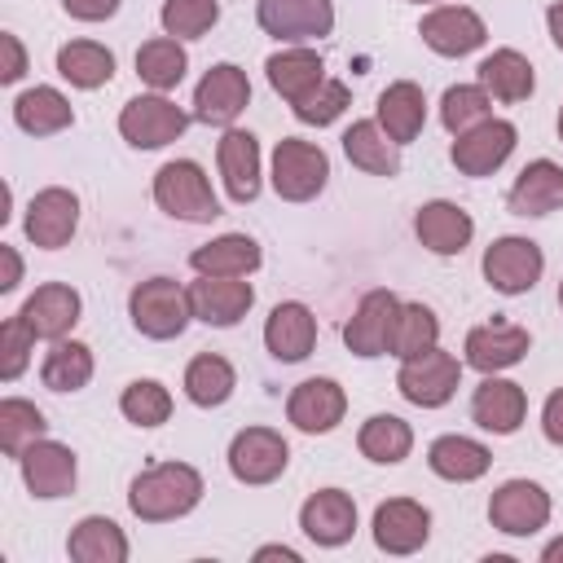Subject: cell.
Returning <instances> with one entry per match:
<instances>
[{"label": "cell", "instance_id": "cell-1", "mask_svg": "<svg viewBox=\"0 0 563 563\" xmlns=\"http://www.w3.org/2000/svg\"><path fill=\"white\" fill-rule=\"evenodd\" d=\"M202 501V475L189 466V462H158V466H145L132 488H128V506L136 519L145 523H167V519H180L189 515L194 506Z\"/></svg>", "mask_w": 563, "mask_h": 563}, {"label": "cell", "instance_id": "cell-2", "mask_svg": "<svg viewBox=\"0 0 563 563\" xmlns=\"http://www.w3.org/2000/svg\"><path fill=\"white\" fill-rule=\"evenodd\" d=\"M128 317L145 339H180L194 321L189 286H180L176 277H145L128 295Z\"/></svg>", "mask_w": 563, "mask_h": 563}, {"label": "cell", "instance_id": "cell-3", "mask_svg": "<svg viewBox=\"0 0 563 563\" xmlns=\"http://www.w3.org/2000/svg\"><path fill=\"white\" fill-rule=\"evenodd\" d=\"M154 202L176 216V220H189V224H207L220 216V198L207 180V172L194 163V158H172L158 167L154 176Z\"/></svg>", "mask_w": 563, "mask_h": 563}, {"label": "cell", "instance_id": "cell-4", "mask_svg": "<svg viewBox=\"0 0 563 563\" xmlns=\"http://www.w3.org/2000/svg\"><path fill=\"white\" fill-rule=\"evenodd\" d=\"M325 176H330V158H325L321 145L299 141V136H282V141H277V150H273V172H268L277 198H286V202H308V198H317V194L325 189Z\"/></svg>", "mask_w": 563, "mask_h": 563}, {"label": "cell", "instance_id": "cell-5", "mask_svg": "<svg viewBox=\"0 0 563 563\" xmlns=\"http://www.w3.org/2000/svg\"><path fill=\"white\" fill-rule=\"evenodd\" d=\"M457 383H462V361L453 352H444L440 343L427 347V352H418V356H409V361H400V374H396L400 396L409 405H422V409L449 405L453 391H457Z\"/></svg>", "mask_w": 563, "mask_h": 563}, {"label": "cell", "instance_id": "cell-6", "mask_svg": "<svg viewBox=\"0 0 563 563\" xmlns=\"http://www.w3.org/2000/svg\"><path fill=\"white\" fill-rule=\"evenodd\" d=\"M185 128H189V114H185L172 97H163V92H141V97H132V101L119 110V132H123V141L136 145V150H163V145H172Z\"/></svg>", "mask_w": 563, "mask_h": 563}, {"label": "cell", "instance_id": "cell-7", "mask_svg": "<svg viewBox=\"0 0 563 563\" xmlns=\"http://www.w3.org/2000/svg\"><path fill=\"white\" fill-rule=\"evenodd\" d=\"M541 273H545V255L532 238L506 233L484 251V277L497 295H523L541 282Z\"/></svg>", "mask_w": 563, "mask_h": 563}, {"label": "cell", "instance_id": "cell-8", "mask_svg": "<svg viewBox=\"0 0 563 563\" xmlns=\"http://www.w3.org/2000/svg\"><path fill=\"white\" fill-rule=\"evenodd\" d=\"M251 106V79L233 62H216L194 88V119L207 128H229Z\"/></svg>", "mask_w": 563, "mask_h": 563}, {"label": "cell", "instance_id": "cell-9", "mask_svg": "<svg viewBox=\"0 0 563 563\" xmlns=\"http://www.w3.org/2000/svg\"><path fill=\"white\" fill-rule=\"evenodd\" d=\"M488 523L506 537H532L550 523V493L532 479H506L488 497Z\"/></svg>", "mask_w": 563, "mask_h": 563}, {"label": "cell", "instance_id": "cell-10", "mask_svg": "<svg viewBox=\"0 0 563 563\" xmlns=\"http://www.w3.org/2000/svg\"><path fill=\"white\" fill-rule=\"evenodd\" d=\"M396 317H400V299L391 290H369V295H361L356 312L347 317L343 343L365 361L369 356H387L391 339H396Z\"/></svg>", "mask_w": 563, "mask_h": 563}, {"label": "cell", "instance_id": "cell-11", "mask_svg": "<svg viewBox=\"0 0 563 563\" xmlns=\"http://www.w3.org/2000/svg\"><path fill=\"white\" fill-rule=\"evenodd\" d=\"M418 35H422V44H427L431 53H440V57H466V53H475V48L488 40V26H484V18H479L475 9H466V4H435L431 13H422Z\"/></svg>", "mask_w": 563, "mask_h": 563}, {"label": "cell", "instance_id": "cell-12", "mask_svg": "<svg viewBox=\"0 0 563 563\" xmlns=\"http://www.w3.org/2000/svg\"><path fill=\"white\" fill-rule=\"evenodd\" d=\"M286 462H290V449L273 427H246L229 444V471L242 484H273L286 471Z\"/></svg>", "mask_w": 563, "mask_h": 563}, {"label": "cell", "instance_id": "cell-13", "mask_svg": "<svg viewBox=\"0 0 563 563\" xmlns=\"http://www.w3.org/2000/svg\"><path fill=\"white\" fill-rule=\"evenodd\" d=\"M255 18H260V26H264L273 40L308 44V40L330 35V26H334V4H330V0H260Z\"/></svg>", "mask_w": 563, "mask_h": 563}, {"label": "cell", "instance_id": "cell-14", "mask_svg": "<svg viewBox=\"0 0 563 563\" xmlns=\"http://www.w3.org/2000/svg\"><path fill=\"white\" fill-rule=\"evenodd\" d=\"M515 141H519V132H515L510 119H484V123H475L471 132H462L453 141L449 158H453V167L462 176H493L510 158Z\"/></svg>", "mask_w": 563, "mask_h": 563}, {"label": "cell", "instance_id": "cell-15", "mask_svg": "<svg viewBox=\"0 0 563 563\" xmlns=\"http://www.w3.org/2000/svg\"><path fill=\"white\" fill-rule=\"evenodd\" d=\"M26 238L40 246V251H57L75 238L79 229V198L62 185H48L40 189L31 202H26V220H22Z\"/></svg>", "mask_w": 563, "mask_h": 563}, {"label": "cell", "instance_id": "cell-16", "mask_svg": "<svg viewBox=\"0 0 563 563\" xmlns=\"http://www.w3.org/2000/svg\"><path fill=\"white\" fill-rule=\"evenodd\" d=\"M18 466H22V484H26L31 497H40V501L66 497V493L75 488V475H79L75 453H70L66 444H57V440H44V435L22 449Z\"/></svg>", "mask_w": 563, "mask_h": 563}, {"label": "cell", "instance_id": "cell-17", "mask_svg": "<svg viewBox=\"0 0 563 563\" xmlns=\"http://www.w3.org/2000/svg\"><path fill=\"white\" fill-rule=\"evenodd\" d=\"M431 537V510L413 497H391L374 510V545L383 554H413Z\"/></svg>", "mask_w": 563, "mask_h": 563}, {"label": "cell", "instance_id": "cell-18", "mask_svg": "<svg viewBox=\"0 0 563 563\" xmlns=\"http://www.w3.org/2000/svg\"><path fill=\"white\" fill-rule=\"evenodd\" d=\"M189 303H194V317L207 321V325H238L251 303H255V290L246 277H202L189 282Z\"/></svg>", "mask_w": 563, "mask_h": 563}, {"label": "cell", "instance_id": "cell-19", "mask_svg": "<svg viewBox=\"0 0 563 563\" xmlns=\"http://www.w3.org/2000/svg\"><path fill=\"white\" fill-rule=\"evenodd\" d=\"M343 413H347V396L334 378H303L286 400V418L308 435L334 431L343 422Z\"/></svg>", "mask_w": 563, "mask_h": 563}, {"label": "cell", "instance_id": "cell-20", "mask_svg": "<svg viewBox=\"0 0 563 563\" xmlns=\"http://www.w3.org/2000/svg\"><path fill=\"white\" fill-rule=\"evenodd\" d=\"M79 290L75 286H66V282H44V286H35V295L18 308V317L35 330V339H48V343H57V339H66L70 330H75V321H79Z\"/></svg>", "mask_w": 563, "mask_h": 563}, {"label": "cell", "instance_id": "cell-21", "mask_svg": "<svg viewBox=\"0 0 563 563\" xmlns=\"http://www.w3.org/2000/svg\"><path fill=\"white\" fill-rule=\"evenodd\" d=\"M532 347V334L523 325H506V321H488V325H475L462 343L466 352V365H475L479 374H497V369H510L528 356Z\"/></svg>", "mask_w": 563, "mask_h": 563}, {"label": "cell", "instance_id": "cell-22", "mask_svg": "<svg viewBox=\"0 0 563 563\" xmlns=\"http://www.w3.org/2000/svg\"><path fill=\"white\" fill-rule=\"evenodd\" d=\"M299 528L317 545H343L356 532V501L343 488H317L299 506Z\"/></svg>", "mask_w": 563, "mask_h": 563}, {"label": "cell", "instance_id": "cell-23", "mask_svg": "<svg viewBox=\"0 0 563 563\" xmlns=\"http://www.w3.org/2000/svg\"><path fill=\"white\" fill-rule=\"evenodd\" d=\"M413 233H418V242H422L431 255H462V251L471 246V238H475V220H471V211H462L457 202L435 198V202H422V207H418Z\"/></svg>", "mask_w": 563, "mask_h": 563}, {"label": "cell", "instance_id": "cell-24", "mask_svg": "<svg viewBox=\"0 0 563 563\" xmlns=\"http://www.w3.org/2000/svg\"><path fill=\"white\" fill-rule=\"evenodd\" d=\"M264 347L277 361H303L317 347V317H312V308L299 303V299L277 303L268 312V321H264Z\"/></svg>", "mask_w": 563, "mask_h": 563}, {"label": "cell", "instance_id": "cell-25", "mask_svg": "<svg viewBox=\"0 0 563 563\" xmlns=\"http://www.w3.org/2000/svg\"><path fill=\"white\" fill-rule=\"evenodd\" d=\"M523 413H528L523 387L510 383V378L484 374V383H479L475 396H471V418H475L484 431H493V435H510V431H519Z\"/></svg>", "mask_w": 563, "mask_h": 563}, {"label": "cell", "instance_id": "cell-26", "mask_svg": "<svg viewBox=\"0 0 563 563\" xmlns=\"http://www.w3.org/2000/svg\"><path fill=\"white\" fill-rule=\"evenodd\" d=\"M216 163L233 202H251L260 194V141L242 128H229L216 145Z\"/></svg>", "mask_w": 563, "mask_h": 563}, {"label": "cell", "instance_id": "cell-27", "mask_svg": "<svg viewBox=\"0 0 563 563\" xmlns=\"http://www.w3.org/2000/svg\"><path fill=\"white\" fill-rule=\"evenodd\" d=\"M506 202H510L515 216H550V211H559L563 207V167L554 158H532L515 176Z\"/></svg>", "mask_w": 563, "mask_h": 563}, {"label": "cell", "instance_id": "cell-28", "mask_svg": "<svg viewBox=\"0 0 563 563\" xmlns=\"http://www.w3.org/2000/svg\"><path fill=\"white\" fill-rule=\"evenodd\" d=\"M260 264H264L260 242L246 233H220L189 255V268L202 277H251Z\"/></svg>", "mask_w": 563, "mask_h": 563}, {"label": "cell", "instance_id": "cell-29", "mask_svg": "<svg viewBox=\"0 0 563 563\" xmlns=\"http://www.w3.org/2000/svg\"><path fill=\"white\" fill-rule=\"evenodd\" d=\"M264 70H268L273 92H282L290 106L303 101L312 88L325 84V62H321V53H312V48H303V44H290V48L273 53V57L264 62Z\"/></svg>", "mask_w": 563, "mask_h": 563}, {"label": "cell", "instance_id": "cell-30", "mask_svg": "<svg viewBox=\"0 0 563 563\" xmlns=\"http://www.w3.org/2000/svg\"><path fill=\"white\" fill-rule=\"evenodd\" d=\"M378 128L396 141V145H409L418 132H422V123H427V97H422V88L413 84V79H396V84H387L383 88V97H378Z\"/></svg>", "mask_w": 563, "mask_h": 563}, {"label": "cell", "instance_id": "cell-31", "mask_svg": "<svg viewBox=\"0 0 563 563\" xmlns=\"http://www.w3.org/2000/svg\"><path fill=\"white\" fill-rule=\"evenodd\" d=\"M343 154L352 167L369 176H396L400 172V145L378 128V119H356L343 132Z\"/></svg>", "mask_w": 563, "mask_h": 563}, {"label": "cell", "instance_id": "cell-32", "mask_svg": "<svg viewBox=\"0 0 563 563\" xmlns=\"http://www.w3.org/2000/svg\"><path fill=\"white\" fill-rule=\"evenodd\" d=\"M479 84L488 88V97L515 106V101H528L537 79H532V62L519 53V48H493L484 62H479Z\"/></svg>", "mask_w": 563, "mask_h": 563}, {"label": "cell", "instance_id": "cell-33", "mask_svg": "<svg viewBox=\"0 0 563 563\" xmlns=\"http://www.w3.org/2000/svg\"><path fill=\"white\" fill-rule=\"evenodd\" d=\"M13 123L22 132H31V136H53V132H62V128L75 123V110H70V101L57 88L35 84V88H26V92L13 97Z\"/></svg>", "mask_w": 563, "mask_h": 563}, {"label": "cell", "instance_id": "cell-34", "mask_svg": "<svg viewBox=\"0 0 563 563\" xmlns=\"http://www.w3.org/2000/svg\"><path fill=\"white\" fill-rule=\"evenodd\" d=\"M427 466H431L440 479L471 484V479H479V475L493 466V453H488L479 440H471V435H440V440H431V449H427Z\"/></svg>", "mask_w": 563, "mask_h": 563}, {"label": "cell", "instance_id": "cell-35", "mask_svg": "<svg viewBox=\"0 0 563 563\" xmlns=\"http://www.w3.org/2000/svg\"><path fill=\"white\" fill-rule=\"evenodd\" d=\"M66 554H70L75 563H123V559H128V537H123V528H119L114 519L88 515V519H79V523L70 528Z\"/></svg>", "mask_w": 563, "mask_h": 563}, {"label": "cell", "instance_id": "cell-36", "mask_svg": "<svg viewBox=\"0 0 563 563\" xmlns=\"http://www.w3.org/2000/svg\"><path fill=\"white\" fill-rule=\"evenodd\" d=\"M57 75L75 88H101L114 79V53L97 40H70L57 48Z\"/></svg>", "mask_w": 563, "mask_h": 563}, {"label": "cell", "instance_id": "cell-37", "mask_svg": "<svg viewBox=\"0 0 563 563\" xmlns=\"http://www.w3.org/2000/svg\"><path fill=\"white\" fill-rule=\"evenodd\" d=\"M233 387H238V374L220 352H202V356H194L185 365V396L194 405H202V409L224 405L233 396Z\"/></svg>", "mask_w": 563, "mask_h": 563}, {"label": "cell", "instance_id": "cell-38", "mask_svg": "<svg viewBox=\"0 0 563 563\" xmlns=\"http://www.w3.org/2000/svg\"><path fill=\"white\" fill-rule=\"evenodd\" d=\"M356 449L369 457V462H383V466H396L409 457L413 449V431L405 418L396 413H374L361 422V435H356Z\"/></svg>", "mask_w": 563, "mask_h": 563}, {"label": "cell", "instance_id": "cell-39", "mask_svg": "<svg viewBox=\"0 0 563 563\" xmlns=\"http://www.w3.org/2000/svg\"><path fill=\"white\" fill-rule=\"evenodd\" d=\"M40 378L53 391H79V387H88V378H92V347L79 343V339H57L44 352Z\"/></svg>", "mask_w": 563, "mask_h": 563}, {"label": "cell", "instance_id": "cell-40", "mask_svg": "<svg viewBox=\"0 0 563 563\" xmlns=\"http://www.w3.org/2000/svg\"><path fill=\"white\" fill-rule=\"evenodd\" d=\"M185 70H189V57H185L180 40H172V35L145 40V44L136 48V75H141V79H145L154 92L176 88V84L185 79Z\"/></svg>", "mask_w": 563, "mask_h": 563}, {"label": "cell", "instance_id": "cell-41", "mask_svg": "<svg viewBox=\"0 0 563 563\" xmlns=\"http://www.w3.org/2000/svg\"><path fill=\"white\" fill-rule=\"evenodd\" d=\"M44 413L31 405V400H22V396H4L0 400V449H4V457H22V449L26 444H35L40 435H44Z\"/></svg>", "mask_w": 563, "mask_h": 563}, {"label": "cell", "instance_id": "cell-42", "mask_svg": "<svg viewBox=\"0 0 563 563\" xmlns=\"http://www.w3.org/2000/svg\"><path fill=\"white\" fill-rule=\"evenodd\" d=\"M488 110H493V97H488L484 84H453V88L444 92V101H440V123H444L453 136H462V132H471L475 123L493 119Z\"/></svg>", "mask_w": 563, "mask_h": 563}, {"label": "cell", "instance_id": "cell-43", "mask_svg": "<svg viewBox=\"0 0 563 563\" xmlns=\"http://www.w3.org/2000/svg\"><path fill=\"white\" fill-rule=\"evenodd\" d=\"M440 343V321H435V312L427 308V303H400V317H396V339H391V356H400V361H409V356H418V352H427V347H435Z\"/></svg>", "mask_w": 563, "mask_h": 563}, {"label": "cell", "instance_id": "cell-44", "mask_svg": "<svg viewBox=\"0 0 563 563\" xmlns=\"http://www.w3.org/2000/svg\"><path fill=\"white\" fill-rule=\"evenodd\" d=\"M119 409L136 427H158V422L172 418V391L158 378H132L119 396Z\"/></svg>", "mask_w": 563, "mask_h": 563}, {"label": "cell", "instance_id": "cell-45", "mask_svg": "<svg viewBox=\"0 0 563 563\" xmlns=\"http://www.w3.org/2000/svg\"><path fill=\"white\" fill-rule=\"evenodd\" d=\"M216 18H220V0H163L158 13L163 35L172 40H198L216 26Z\"/></svg>", "mask_w": 563, "mask_h": 563}, {"label": "cell", "instance_id": "cell-46", "mask_svg": "<svg viewBox=\"0 0 563 563\" xmlns=\"http://www.w3.org/2000/svg\"><path fill=\"white\" fill-rule=\"evenodd\" d=\"M290 110H295V119H299V123L325 128V123H334V119L347 110V84H339V79H330V75H325V84H321V88H312V92H308L303 101H295Z\"/></svg>", "mask_w": 563, "mask_h": 563}, {"label": "cell", "instance_id": "cell-47", "mask_svg": "<svg viewBox=\"0 0 563 563\" xmlns=\"http://www.w3.org/2000/svg\"><path fill=\"white\" fill-rule=\"evenodd\" d=\"M31 347H35V330H31L22 317H9V321L0 325V378H4V383H13V378L26 369Z\"/></svg>", "mask_w": 563, "mask_h": 563}, {"label": "cell", "instance_id": "cell-48", "mask_svg": "<svg viewBox=\"0 0 563 563\" xmlns=\"http://www.w3.org/2000/svg\"><path fill=\"white\" fill-rule=\"evenodd\" d=\"M0 53H4V66H0V84H18L26 75V48L13 31H0Z\"/></svg>", "mask_w": 563, "mask_h": 563}, {"label": "cell", "instance_id": "cell-49", "mask_svg": "<svg viewBox=\"0 0 563 563\" xmlns=\"http://www.w3.org/2000/svg\"><path fill=\"white\" fill-rule=\"evenodd\" d=\"M541 431H545L550 444H563V387L545 396V405H541Z\"/></svg>", "mask_w": 563, "mask_h": 563}, {"label": "cell", "instance_id": "cell-50", "mask_svg": "<svg viewBox=\"0 0 563 563\" xmlns=\"http://www.w3.org/2000/svg\"><path fill=\"white\" fill-rule=\"evenodd\" d=\"M62 9L79 22H106V18H114L119 0H62Z\"/></svg>", "mask_w": 563, "mask_h": 563}, {"label": "cell", "instance_id": "cell-51", "mask_svg": "<svg viewBox=\"0 0 563 563\" xmlns=\"http://www.w3.org/2000/svg\"><path fill=\"white\" fill-rule=\"evenodd\" d=\"M0 260H4V277H0V290H13V286L22 282V255H18L13 246H4V242H0Z\"/></svg>", "mask_w": 563, "mask_h": 563}, {"label": "cell", "instance_id": "cell-52", "mask_svg": "<svg viewBox=\"0 0 563 563\" xmlns=\"http://www.w3.org/2000/svg\"><path fill=\"white\" fill-rule=\"evenodd\" d=\"M545 22H550V40H554L559 53H563V0H554V4L545 9Z\"/></svg>", "mask_w": 563, "mask_h": 563}, {"label": "cell", "instance_id": "cell-53", "mask_svg": "<svg viewBox=\"0 0 563 563\" xmlns=\"http://www.w3.org/2000/svg\"><path fill=\"white\" fill-rule=\"evenodd\" d=\"M255 559H286V563H299V550H290V545H260Z\"/></svg>", "mask_w": 563, "mask_h": 563}, {"label": "cell", "instance_id": "cell-54", "mask_svg": "<svg viewBox=\"0 0 563 563\" xmlns=\"http://www.w3.org/2000/svg\"><path fill=\"white\" fill-rule=\"evenodd\" d=\"M541 563H563V537H554V541L541 550Z\"/></svg>", "mask_w": 563, "mask_h": 563}, {"label": "cell", "instance_id": "cell-55", "mask_svg": "<svg viewBox=\"0 0 563 563\" xmlns=\"http://www.w3.org/2000/svg\"><path fill=\"white\" fill-rule=\"evenodd\" d=\"M559 308H563V282H559Z\"/></svg>", "mask_w": 563, "mask_h": 563}, {"label": "cell", "instance_id": "cell-56", "mask_svg": "<svg viewBox=\"0 0 563 563\" xmlns=\"http://www.w3.org/2000/svg\"><path fill=\"white\" fill-rule=\"evenodd\" d=\"M559 136H563V110H559Z\"/></svg>", "mask_w": 563, "mask_h": 563}, {"label": "cell", "instance_id": "cell-57", "mask_svg": "<svg viewBox=\"0 0 563 563\" xmlns=\"http://www.w3.org/2000/svg\"><path fill=\"white\" fill-rule=\"evenodd\" d=\"M413 4H431V0H413Z\"/></svg>", "mask_w": 563, "mask_h": 563}]
</instances>
